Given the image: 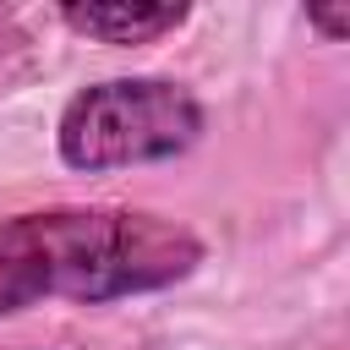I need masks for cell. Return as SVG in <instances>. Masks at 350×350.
Masks as SVG:
<instances>
[{"label": "cell", "instance_id": "6da1fadb", "mask_svg": "<svg viewBox=\"0 0 350 350\" xmlns=\"http://www.w3.org/2000/svg\"><path fill=\"white\" fill-rule=\"evenodd\" d=\"M208 262V241L153 208L55 202L0 219V317L49 301L109 306L186 284Z\"/></svg>", "mask_w": 350, "mask_h": 350}, {"label": "cell", "instance_id": "7a4b0ae2", "mask_svg": "<svg viewBox=\"0 0 350 350\" xmlns=\"http://www.w3.org/2000/svg\"><path fill=\"white\" fill-rule=\"evenodd\" d=\"M208 109L175 77H104L60 104L55 148L60 164L82 175H109L131 164H164L202 142Z\"/></svg>", "mask_w": 350, "mask_h": 350}, {"label": "cell", "instance_id": "3957f363", "mask_svg": "<svg viewBox=\"0 0 350 350\" xmlns=\"http://www.w3.org/2000/svg\"><path fill=\"white\" fill-rule=\"evenodd\" d=\"M55 22L93 44H159L191 22V5H153V0H77L55 5Z\"/></svg>", "mask_w": 350, "mask_h": 350}, {"label": "cell", "instance_id": "277c9868", "mask_svg": "<svg viewBox=\"0 0 350 350\" xmlns=\"http://www.w3.org/2000/svg\"><path fill=\"white\" fill-rule=\"evenodd\" d=\"M306 22H312L328 44H339V38L350 33V5H345V0H334V5H306Z\"/></svg>", "mask_w": 350, "mask_h": 350}]
</instances>
